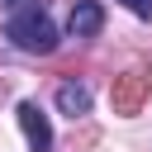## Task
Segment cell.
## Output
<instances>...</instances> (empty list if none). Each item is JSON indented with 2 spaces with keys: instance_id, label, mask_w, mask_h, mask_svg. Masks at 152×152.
Instances as JSON below:
<instances>
[{
  "instance_id": "3",
  "label": "cell",
  "mask_w": 152,
  "mask_h": 152,
  "mask_svg": "<svg viewBox=\"0 0 152 152\" xmlns=\"http://www.w3.org/2000/svg\"><path fill=\"white\" fill-rule=\"evenodd\" d=\"M104 28V5L100 0H76L71 14H66V33L71 38H95Z\"/></svg>"
},
{
  "instance_id": "2",
  "label": "cell",
  "mask_w": 152,
  "mask_h": 152,
  "mask_svg": "<svg viewBox=\"0 0 152 152\" xmlns=\"http://www.w3.org/2000/svg\"><path fill=\"white\" fill-rule=\"evenodd\" d=\"M19 128L28 133V152H52V124H48V114L33 104V100H19Z\"/></svg>"
},
{
  "instance_id": "6",
  "label": "cell",
  "mask_w": 152,
  "mask_h": 152,
  "mask_svg": "<svg viewBox=\"0 0 152 152\" xmlns=\"http://www.w3.org/2000/svg\"><path fill=\"white\" fill-rule=\"evenodd\" d=\"M19 5H28V0H0V10H19Z\"/></svg>"
},
{
  "instance_id": "4",
  "label": "cell",
  "mask_w": 152,
  "mask_h": 152,
  "mask_svg": "<svg viewBox=\"0 0 152 152\" xmlns=\"http://www.w3.org/2000/svg\"><path fill=\"white\" fill-rule=\"evenodd\" d=\"M57 109H62L66 119L90 114V86H81V81H62V86H57Z\"/></svg>"
},
{
  "instance_id": "5",
  "label": "cell",
  "mask_w": 152,
  "mask_h": 152,
  "mask_svg": "<svg viewBox=\"0 0 152 152\" xmlns=\"http://www.w3.org/2000/svg\"><path fill=\"white\" fill-rule=\"evenodd\" d=\"M128 14H138V19H152V0H119Z\"/></svg>"
},
{
  "instance_id": "1",
  "label": "cell",
  "mask_w": 152,
  "mask_h": 152,
  "mask_svg": "<svg viewBox=\"0 0 152 152\" xmlns=\"http://www.w3.org/2000/svg\"><path fill=\"white\" fill-rule=\"evenodd\" d=\"M5 38L19 48V52H33V57H48L62 38H57V24H52V14L38 5V0H28V5H19L14 14H10V24H5Z\"/></svg>"
}]
</instances>
